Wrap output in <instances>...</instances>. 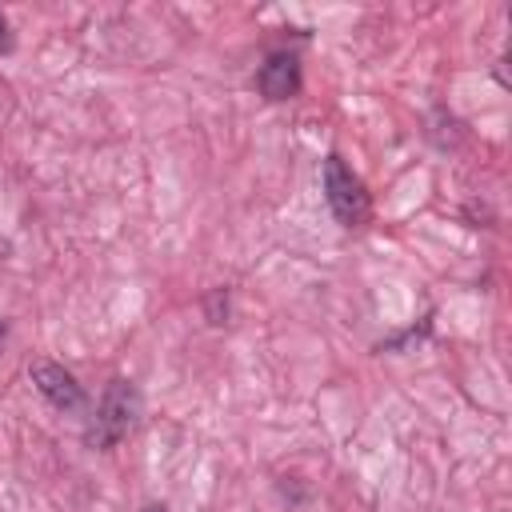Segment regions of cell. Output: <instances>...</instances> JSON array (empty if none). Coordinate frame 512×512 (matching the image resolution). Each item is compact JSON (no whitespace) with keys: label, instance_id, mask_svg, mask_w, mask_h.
Listing matches in <instances>:
<instances>
[{"label":"cell","instance_id":"obj_1","mask_svg":"<svg viewBox=\"0 0 512 512\" xmlns=\"http://www.w3.org/2000/svg\"><path fill=\"white\" fill-rule=\"evenodd\" d=\"M136 412H140V392H136L128 380H120V376L108 380V388H104V396H100V408H96V420H92V428H88V444H92V448H112V444H120V440L128 436Z\"/></svg>","mask_w":512,"mask_h":512},{"label":"cell","instance_id":"obj_2","mask_svg":"<svg viewBox=\"0 0 512 512\" xmlns=\"http://www.w3.org/2000/svg\"><path fill=\"white\" fill-rule=\"evenodd\" d=\"M324 200L332 208V216L344 224V228H356L368 220V192L360 184V176L332 152L324 156Z\"/></svg>","mask_w":512,"mask_h":512},{"label":"cell","instance_id":"obj_3","mask_svg":"<svg viewBox=\"0 0 512 512\" xmlns=\"http://www.w3.org/2000/svg\"><path fill=\"white\" fill-rule=\"evenodd\" d=\"M28 376H32V384H36V392H40L52 408L72 412V408L84 404V388H80V380H76L64 364H56V360H32V364H28Z\"/></svg>","mask_w":512,"mask_h":512},{"label":"cell","instance_id":"obj_4","mask_svg":"<svg viewBox=\"0 0 512 512\" xmlns=\"http://www.w3.org/2000/svg\"><path fill=\"white\" fill-rule=\"evenodd\" d=\"M256 84L268 100H288L300 92V60L292 52H272L260 72H256Z\"/></svg>","mask_w":512,"mask_h":512},{"label":"cell","instance_id":"obj_5","mask_svg":"<svg viewBox=\"0 0 512 512\" xmlns=\"http://www.w3.org/2000/svg\"><path fill=\"white\" fill-rule=\"evenodd\" d=\"M12 48V32H8V16L0 12V52H8Z\"/></svg>","mask_w":512,"mask_h":512},{"label":"cell","instance_id":"obj_6","mask_svg":"<svg viewBox=\"0 0 512 512\" xmlns=\"http://www.w3.org/2000/svg\"><path fill=\"white\" fill-rule=\"evenodd\" d=\"M144 512H168V508H164V504H148Z\"/></svg>","mask_w":512,"mask_h":512},{"label":"cell","instance_id":"obj_7","mask_svg":"<svg viewBox=\"0 0 512 512\" xmlns=\"http://www.w3.org/2000/svg\"><path fill=\"white\" fill-rule=\"evenodd\" d=\"M0 336H4V320H0Z\"/></svg>","mask_w":512,"mask_h":512}]
</instances>
